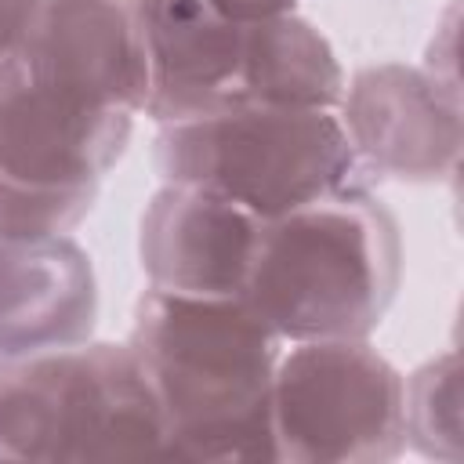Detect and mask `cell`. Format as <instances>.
I'll return each mask as SVG.
<instances>
[{"label": "cell", "instance_id": "cell-1", "mask_svg": "<svg viewBox=\"0 0 464 464\" xmlns=\"http://www.w3.org/2000/svg\"><path fill=\"white\" fill-rule=\"evenodd\" d=\"M138 0H47L0 69V232H69L145 112Z\"/></svg>", "mask_w": 464, "mask_h": 464}, {"label": "cell", "instance_id": "cell-2", "mask_svg": "<svg viewBox=\"0 0 464 464\" xmlns=\"http://www.w3.org/2000/svg\"><path fill=\"white\" fill-rule=\"evenodd\" d=\"M127 344L156 392L174 460H276L268 399L283 341L239 297L149 286Z\"/></svg>", "mask_w": 464, "mask_h": 464}, {"label": "cell", "instance_id": "cell-3", "mask_svg": "<svg viewBox=\"0 0 464 464\" xmlns=\"http://www.w3.org/2000/svg\"><path fill=\"white\" fill-rule=\"evenodd\" d=\"M402 272L392 210L344 185L279 218H261L239 301L279 341H359L388 312Z\"/></svg>", "mask_w": 464, "mask_h": 464}, {"label": "cell", "instance_id": "cell-4", "mask_svg": "<svg viewBox=\"0 0 464 464\" xmlns=\"http://www.w3.org/2000/svg\"><path fill=\"white\" fill-rule=\"evenodd\" d=\"M156 123L254 105L337 109L344 72L326 36L304 18H221L199 0H138Z\"/></svg>", "mask_w": 464, "mask_h": 464}, {"label": "cell", "instance_id": "cell-5", "mask_svg": "<svg viewBox=\"0 0 464 464\" xmlns=\"http://www.w3.org/2000/svg\"><path fill=\"white\" fill-rule=\"evenodd\" d=\"M170 460L130 344L80 341L0 359V460Z\"/></svg>", "mask_w": 464, "mask_h": 464}, {"label": "cell", "instance_id": "cell-6", "mask_svg": "<svg viewBox=\"0 0 464 464\" xmlns=\"http://www.w3.org/2000/svg\"><path fill=\"white\" fill-rule=\"evenodd\" d=\"M163 181L210 188L257 218H279L355 181L359 160L337 109L254 105L160 123Z\"/></svg>", "mask_w": 464, "mask_h": 464}, {"label": "cell", "instance_id": "cell-7", "mask_svg": "<svg viewBox=\"0 0 464 464\" xmlns=\"http://www.w3.org/2000/svg\"><path fill=\"white\" fill-rule=\"evenodd\" d=\"M276 460H392L406 442L402 373L359 341H294L272 373Z\"/></svg>", "mask_w": 464, "mask_h": 464}, {"label": "cell", "instance_id": "cell-8", "mask_svg": "<svg viewBox=\"0 0 464 464\" xmlns=\"http://www.w3.org/2000/svg\"><path fill=\"white\" fill-rule=\"evenodd\" d=\"M359 167L395 181L453 178L460 105L453 87L399 62L359 69L337 102Z\"/></svg>", "mask_w": 464, "mask_h": 464}, {"label": "cell", "instance_id": "cell-9", "mask_svg": "<svg viewBox=\"0 0 464 464\" xmlns=\"http://www.w3.org/2000/svg\"><path fill=\"white\" fill-rule=\"evenodd\" d=\"M257 225V214L210 188L163 181L138 232L149 286L192 297H239Z\"/></svg>", "mask_w": 464, "mask_h": 464}, {"label": "cell", "instance_id": "cell-10", "mask_svg": "<svg viewBox=\"0 0 464 464\" xmlns=\"http://www.w3.org/2000/svg\"><path fill=\"white\" fill-rule=\"evenodd\" d=\"M94 315V268L76 239L0 232V359L80 344Z\"/></svg>", "mask_w": 464, "mask_h": 464}, {"label": "cell", "instance_id": "cell-11", "mask_svg": "<svg viewBox=\"0 0 464 464\" xmlns=\"http://www.w3.org/2000/svg\"><path fill=\"white\" fill-rule=\"evenodd\" d=\"M44 4L47 0H0V69L22 47L36 14L44 11Z\"/></svg>", "mask_w": 464, "mask_h": 464}, {"label": "cell", "instance_id": "cell-12", "mask_svg": "<svg viewBox=\"0 0 464 464\" xmlns=\"http://www.w3.org/2000/svg\"><path fill=\"white\" fill-rule=\"evenodd\" d=\"M210 11H218L221 18H272V14H290L297 0H199Z\"/></svg>", "mask_w": 464, "mask_h": 464}]
</instances>
